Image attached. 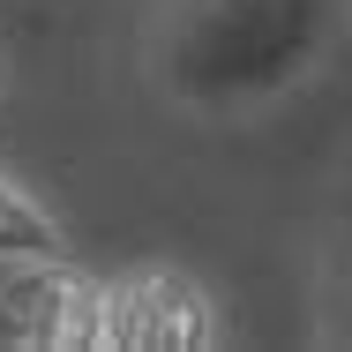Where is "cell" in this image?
Instances as JSON below:
<instances>
[{
	"label": "cell",
	"mask_w": 352,
	"mask_h": 352,
	"mask_svg": "<svg viewBox=\"0 0 352 352\" xmlns=\"http://www.w3.org/2000/svg\"><path fill=\"white\" fill-rule=\"evenodd\" d=\"M352 0H157L150 75L188 113H248L322 68Z\"/></svg>",
	"instance_id": "6da1fadb"
},
{
	"label": "cell",
	"mask_w": 352,
	"mask_h": 352,
	"mask_svg": "<svg viewBox=\"0 0 352 352\" xmlns=\"http://www.w3.org/2000/svg\"><path fill=\"white\" fill-rule=\"evenodd\" d=\"M105 338H120V345H203L210 300L180 270H142V278L105 292Z\"/></svg>",
	"instance_id": "3957f363"
},
{
	"label": "cell",
	"mask_w": 352,
	"mask_h": 352,
	"mask_svg": "<svg viewBox=\"0 0 352 352\" xmlns=\"http://www.w3.org/2000/svg\"><path fill=\"white\" fill-rule=\"evenodd\" d=\"M0 278H8V263H0Z\"/></svg>",
	"instance_id": "5b68a950"
},
{
	"label": "cell",
	"mask_w": 352,
	"mask_h": 352,
	"mask_svg": "<svg viewBox=\"0 0 352 352\" xmlns=\"http://www.w3.org/2000/svg\"><path fill=\"white\" fill-rule=\"evenodd\" d=\"M53 255H68L60 217L0 165V263H53Z\"/></svg>",
	"instance_id": "277c9868"
},
{
	"label": "cell",
	"mask_w": 352,
	"mask_h": 352,
	"mask_svg": "<svg viewBox=\"0 0 352 352\" xmlns=\"http://www.w3.org/2000/svg\"><path fill=\"white\" fill-rule=\"evenodd\" d=\"M105 338V292L68 270V255L53 263H8L0 278V345H90Z\"/></svg>",
	"instance_id": "7a4b0ae2"
}]
</instances>
